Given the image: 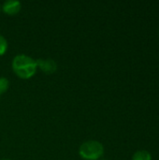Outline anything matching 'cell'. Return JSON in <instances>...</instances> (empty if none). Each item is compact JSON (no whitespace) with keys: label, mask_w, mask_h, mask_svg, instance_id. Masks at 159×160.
Here are the masks:
<instances>
[{"label":"cell","mask_w":159,"mask_h":160,"mask_svg":"<svg viewBox=\"0 0 159 160\" xmlns=\"http://www.w3.org/2000/svg\"><path fill=\"white\" fill-rule=\"evenodd\" d=\"M11 68L14 74L22 80H28L37 71V60L23 53L15 55L11 61Z\"/></svg>","instance_id":"6da1fadb"},{"label":"cell","mask_w":159,"mask_h":160,"mask_svg":"<svg viewBox=\"0 0 159 160\" xmlns=\"http://www.w3.org/2000/svg\"><path fill=\"white\" fill-rule=\"evenodd\" d=\"M103 144L97 140H89L79 147V156L83 160H99L104 155Z\"/></svg>","instance_id":"7a4b0ae2"},{"label":"cell","mask_w":159,"mask_h":160,"mask_svg":"<svg viewBox=\"0 0 159 160\" xmlns=\"http://www.w3.org/2000/svg\"><path fill=\"white\" fill-rule=\"evenodd\" d=\"M37 68H39L43 73L47 75L53 74L57 70V63L54 59L52 58H39L36 59Z\"/></svg>","instance_id":"3957f363"},{"label":"cell","mask_w":159,"mask_h":160,"mask_svg":"<svg viewBox=\"0 0 159 160\" xmlns=\"http://www.w3.org/2000/svg\"><path fill=\"white\" fill-rule=\"evenodd\" d=\"M22 9V3L18 0H6L1 5V10L7 15L13 16L18 14Z\"/></svg>","instance_id":"277c9868"},{"label":"cell","mask_w":159,"mask_h":160,"mask_svg":"<svg viewBox=\"0 0 159 160\" xmlns=\"http://www.w3.org/2000/svg\"><path fill=\"white\" fill-rule=\"evenodd\" d=\"M131 160H152V156L145 150H139L132 156Z\"/></svg>","instance_id":"5b68a950"},{"label":"cell","mask_w":159,"mask_h":160,"mask_svg":"<svg viewBox=\"0 0 159 160\" xmlns=\"http://www.w3.org/2000/svg\"><path fill=\"white\" fill-rule=\"evenodd\" d=\"M9 87V81L6 77H0V96L4 95Z\"/></svg>","instance_id":"8992f818"},{"label":"cell","mask_w":159,"mask_h":160,"mask_svg":"<svg viewBox=\"0 0 159 160\" xmlns=\"http://www.w3.org/2000/svg\"><path fill=\"white\" fill-rule=\"evenodd\" d=\"M7 48H8V43L7 38L0 34V56L4 55L7 52Z\"/></svg>","instance_id":"52a82bcc"},{"label":"cell","mask_w":159,"mask_h":160,"mask_svg":"<svg viewBox=\"0 0 159 160\" xmlns=\"http://www.w3.org/2000/svg\"><path fill=\"white\" fill-rule=\"evenodd\" d=\"M1 160H10V159H7V158H4V159H1Z\"/></svg>","instance_id":"ba28073f"},{"label":"cell","mask_w":159,"mask_h":160,"mask_svg":"<svg viewBox=\"0 0 159 160\" xmlns=\"http://www.w3.org/2000/svg\"><path fill=\"white\" fill-rule=\"evenodd\" d=\"M0 12H1V5H0Z\"/></svg>","instance_id":"9c48e42d"},{"label":"cell","mask_w":159,"mask_h":160,"mask_svg":"<svg viewBox=\"0 0 159 160\" xmlns=\"http://www.w3.org/2000/svg\"><path fill=\"white\" fill-rule=\"evenodd\" d=\"M99 160H106V159H99Z\"/></svg>","instance_id":"30bf717a"}]
</instances>
